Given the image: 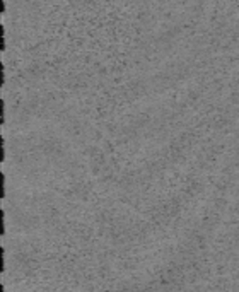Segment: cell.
I'll return each instance as SVG.
<instances>
[{
    "mask_svg": "<svg viewBox=\"0 0 239 292\" xmlns=\"http://www.w3.org/2000/svg\"><path fill=\"white\" fill-rule=\"evenodd\" d=\"M0 198H5V174L0 173Z\"/></svg>",
    "mask_w": 239,
    "mask_h": 292,
    "instance_id": "cell-1",
    "label": "cell"
},
{
    "mask_svg": "<svg viewBox=\"0 0 239 292\" xmlns=\"http://www.w3.org/2000/svg\"><path fill=\"white\" fill-rule=\"evenodd\" d=\"M5 234V212L0 210V236Z\"/></svg>",
    "mask_w": 239,
    "mask_h": 292,
    "instance_id": "cell-2",
    "label": "cell"
},
{
    "mask_svg": "<svg viewBox=\"0 0 239 292\" xmlns=\"http://www.w3.org/2000/svg\"><path fill=\"white\" fill-rule=\"evenodd\" d=\"M5 50V29L3 26H0V52Z\"/></svg>",
    "mask_w": 239,
    "mask_h": 292,
    "instance_id": "cell-3",
    "label": "cell"
},
{
    "mask_svg": "<svg viewBox=\"0 0 239 292\" xmlns=\"http://www.w3.org/2000/svg\"><path fill=\"white\" fill-rule=\"evenodd\" d=\"M5 121V101L0 99V125H3Z\"/></svg>",
    "mask_w": 239,
    "mask_h": 292,
    "instance_id": "cell-4",
    "label": "cell"
},
{
    "mask_svg": "<svg viewBox=\"0 0 239 292\" xmlns=\"http://www.w3.org/2000/svg\"><path fill=\"white\" fill-rule=\"evenodd\" d=\"M3 270H5V250L2 246L0 248V272L3 273Z\"/></svg>",
    "mask_w": 239,
    "mask_h": 292,
    "instance_id": "cell-5",
    "label": "cell"
},
{
    "mask_svg": "<svg viewBox=\"0 0 239 292\" xmlns=\"http://www.w3.org/2000/svg\"><path fill=\"white\" fill-rule=\"evenodd\" d=\"M0 161H5V142H3V137H0Z\"/></svg>",
    "mask_w": 239,
    "mask_h": 292,
    "instance_id": "cell-6",
    "label": "cell"
},
{
    "mask_svg": "<svg viewBox=\"0 0 239 292\" xmlns=\"http://www.w3.org/2000/svg\"><path fill=\"white\" fill-rule=\"evenodd\" d=\"M3 82H5V68H3V63H0V86L3 87Z\"/></svg>",
    "mask_w": 239,
    "mask_h": 292,
    "instance_id": "cell-7",
    "label": "cell"
},
{
    "mask_svg": "<svg viewBox=\"0 0 239 292\" xmlns=\"http://www.w3.org/2000/svg\"><path fill=\"white\" fill-rule=\"evenodd\" d=\"M0 12H5V0H0Z\"/></svg>",
    "mask_w": 239,
    "mask_h": 292,
    "instance_id": "cell-8",
    "label": "cell"
}]
</instances>
